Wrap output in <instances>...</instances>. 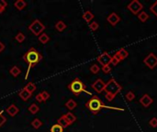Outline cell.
Segmentation results:
<instances>
[{
	"label": "cell",
	"instance_id": "obj_24",
	"mask_svg": "<svg viewBox=\"0 0 157 132\" xmlns=\"http://www.w3.org/2000/svg\"><path fill=\"white\" fill-rule=\"evenodd\" d=\"M30 125L32 126V127H34L35 129H38L41 126H42V121H41L40 118H34L31 121Z\"/></svg>",
	"mask_w": 157,
	"mask_h": 132
},
{
	"label": "cell",
	"instance_id": "obj_3",
	"mask_svg": "<svg viewBox=\"0 0 157 132\" xmlns=\"http://www.w3.org/2000/svg\"><path fill=\"white\" fill-rule=\"evenodd\" d=\"M67 88L69 89L70 92H72L74 96H78L81 93L85 92L88 94H91L87 90L85 89V85L79 78H74V79L68 84Z\"/></svg>",
	"mask_w": 157,
	"mask_h": 132
},
{
	"label": "cell",
	"instance_id": "obj_21",
	"mask_svg": "<svg viewBox=\"0 0 157 132\" xmlns=\"http://www.w3.org/2000/svg\"><path fill=\"white\" fill-rule=\"evenodd\" d=\"M77 106V103L74 100V99H69V100L65 103V107L69 110H74Z\"/></svg>",
	"mask_w": 157,
	"mask_h": 132
},
{
	"label": "cell",
	"instance_id": "obj_2",
	"mask_svg": "<svg viewBox=\"0 0 157 132\" xmlns=\"http://www.w3.org/2000/svg\"><path fill=\"white\" fill-rule=\"evenodd\" d=\"M121 89H122L121 85H119L115 79H113V78L109 79V81L106 84L105 89H104V91L106 92L107 100L112 101L115 98V96L121 92Z\"/></svg>",
	"mask_w": 157,
	"mask_h": 132
},
{
	"label": "cell",
	"instance_id": "obj_5",
	"mask_svg": "<svg viewBox=\"0 0 157 132\" xmlns=\"http://www.w3.org/2000/svg\"><path fill=\"white\" fill-rule=\"evenodd\" d=\"M28 30H30L35 36H40L41 33H43L45 30V26L40 19H34L28 26Z\"/></svg>",
	"mask_w": 157,
	"mask_h": 132
},
{
	"label": "cell",
	"instance_id": "obj_27",
	"mask_svg": "<svg viewBox=\"0 0 157 132\" xmlns=\"http://www.w3.org/2000/svg\"><path fill=\"white\" fill-rule=\"evenodd\" d=\"M25 39H26V37H25V34L23 32H18V34H17L15 36V40L18 41L19 43H22L23 41L25 40Z\"/></svg>",
	"mask_w": 157,
	"mask_h": 132
},
{
	"label": "cell",
	"instance_id": "obj_14",
	"mask_svg": "<svg viewBox=\"0 0 157 132\" xmlns=\"http://www.w3.org/2000/svg\"><path fill=\"white\" fill-rule=\"evenodd\" d=\"M57 124L58 125H60L63 129H66V127H68L70 126V124L69 122L67 121V119H66L65 117V114L64 115H62L61 117L58 118V120H57Z\"/></svg>",
	"mask_w": 157,
	"mask_h": 132
},
{
	"label": "cell",
	"instance_id": "obj_17",
	"mask_svg": "<svg viewBox=\"0 0 157 132\" xmlns=\"http://www.w3.org/2000/svg\"><path fill=\"white\" fill-rule=\"evenodd\" d=\"M54 27H55V30L57 31H59V32H63L65 28H66V24L63 21V20H59V21H57L54 25Z\"/></svg>",
	"mask_w": 157,
	"mask_h": 132
},
{
	"label": "cell",
	"instance_id": "obj_12",
	"mask_svg": "<svg viewBox=\"0 0 157 132\" xmlns=\"http://www.w3.org/2000/svg\"><path fill=\"white\" fill-rule=\"evenodd\" d=\"M6 112L10 116V117H15L16 115H18L19 112V107L14 104H11L6 109Z\"/></svg>",
	"mask_w": 157,
	"mask_h": 132
},
{
	"label": "cell",
	"instance_id": "obj_39",
	"mask_svg": "<svg viewBox=\"0 0 157 132\" xmlns=\"http://www.w3.org/2000/svg\"><path fill=\"white\" fill-rule=\"evenodd\" d=\"M35 100H36L37 102H39V103H42V102H43V99H42V96H41V94H40V93H39V94L35 96Z\"/></svg>",
	"mask_w": 157,
	"mask_h": 132
},
{
	"label": "cell",
	"instance_id": "obj_34",
	"mask_svg": "<svg viewBox=\"0 0 157 132\" xmlns=\"http://www.w3.org/2000/svg\"><path fill=\"white\" fill-rule=\"evenodd\" d=\"M6 122H7V117L3 115L2 111H0V127H1Z\"/></svg>",
	"mask_w": 157,
	"mask_h": 132
},
{
	"label": "cell",
	"instance_id": "obj_15",
	"mask_svg": "<svg viewBox=\"0 0 157 132\" xmlns=\"http://www.w3.org/2000/svg\"><path fill=\"white\" fill-rule=\"evenodd\" d=\"M115 56L117 57L119 61H122L124 59H126V58L129 56V52H128L125 49H121L115 53Z\"/></svg>",
	"mask_w": 157,
	"mask_h": 132
},
{
	"label": "cell",
	"instance_id": "obj_30",
	"mask_svg": "<svg viewBox=\"0 0 157 132\" xmlns=\"http://www.w3.org/2000/svg\"><path fill=\"white\" fill-rule=\"evenodd\" d=\"M100 71V68H99V66L97 64H93V65H91V67H90V72L94 73V74H97L98 73V72Z\"/></svg>",
	"mask_w": 157,
	"mask_h": 132
},
{
	"label": "cell",
	"instance_id": "obj_11",
	"mask_svg": "<svg viewBox=\"0 0 157 132\" xmlns=\"http://www.w3.org/2000/svg\"><path fill=\"white\" fill-rule=\"evenodd\" d=\"M107 20L110 25H112V26H116V25L119 22L121 18H119L117 13H111L109 16H107Z\"/></svg>",
	"mask_w": 157,
	"mask_h": 132
},
{
	"label": "cell",
	"instance_id": "obj_1",
	"mask_svg": "<svg viewBox=\"0 0 157 132\" xmlns=\"http://www.w3.org/2000/svg\"><path fill=\"white\" fill-rule=\"evenodd\" d=\"M22 59L24 60V61L26 63L28 67L27 70V73H26V76H25V80H27V78L28 76V73H30V71L32 67H34L37 64H38L40 61L42 59V55L41 53H40L35 48H30L27 52H25L23 56H22Z\"/></svg>",
	"mask_w": 157,
	"mask_h": 132
},
{
	"label": "cell",
	"instance_id": "obj_18",
	"mask_svg": "<svg viewBox=\"0 0 157 132\" xmlns=\"http://www.w3.org/2000/svg\"><path fill=\"white\" fill-rule=\"evenodd\" d=\"M9 73L11 74L13 77H18L20 73H21V70L19 67V66H13V67H11L10 70H9Z\"/></svg>",
	"mask_w": 157,
	"mask_h": 132
},
{
	"label": "cell",
	"instance_id": "obj_22",
	"mask_svg": "<svg viewBox=\"0 0 157 132\" xmlns=\"http://www.w3.org/2000/svg\"><path fill=\"white\" fill-rule=\"evenodd\" d=\"M23 88H25L28 91V92H30V94H32L33 92H35V90L37 89V86H36V84H34V82H28V84L25 85Z\"/></svg>",
	"mask_w": 157,
	"mask_h": 132
},
{
	"label": "cell",
	"instance_id": "obj_16",
	"mask_svg": "<svg viewBox=\"0 0 157 132\" xmlns=\"http://www.w3.org/2000/svg\"><path fill=\"white\" fill-rule=\"evenodd\" d=\"M14 7L18 10H23L27 7V2L24 1V0H17L14 2Z\"/></svg>",
	"mask_w": 157,
	"mask_h": 132
},
{
	"label": "cell",
	"instance_id": "obj_38",
	"mask_svg": "<svg viewBox=\"0 0 157 132\" xmlns=\"http://www.w3.org/2000/svg\"><path fill=\"white\" fill-rule=\"evenodd\" d=\"M102 71L104 72L105 73H109L111 72V67L109 65H106V66H103L102 67Z\"/></svg>",
	"mask_w": 157,
	"mask_h": 132
},
{
	"label": "cell",
	"instance_id": "obj_25",
	"mask_svg": "<svg viewBox=\"0 0 157 132\" xmlns=\"http://www.w3.org/2000/svg\"><path fill=\"white\" fill-rule=\"evenodd\" d=\"M65 117H66V119H67V121L69 122L70 125H72L74 122L76 121V117L73 113H71V112L66 113L65 114Z\"/></svg>",
	"mask_w": 157,
	"mask_h": 132
},
{
	"label": "cell",
	"instance_id": "obj_26",
	"mask_svg": "<svg viewBox=\"0 0 157 132\" xmlns=\"http://www.w3.org/2000/svg\"><path fill=\"white\" fill-rule=\"evenodd\" d=\"M138 18L142 22H145L146 20L149 18V15L146 13L145 11H140L138 14Z\"/></svg>",
	"mask_w": 157,
	"mask_h": 132
},
{
	"label": "cell",
	"instance_id": "obj_6",
	"mask_svg": "<svg viewBox=\"0 0 157 132\" xmlns=\"http://www.w3.org/2000/svg\"><path fill=\"white\" fill-rule=\"evenodd\" d=\"M142 8H143V6L138 0H133V1H131L129 5H128V9L134 15H138L140 12L142 11Z\"/></svg>",
	"mask_w": 157,
	"mask_h": 132
},
{
	"label": "cell",
	"instance_id": "obj_10",
	"mask_svg": "<svg viewBox=\"0 0 157 132\" xmlns=\"http://www.w3.org/2000/svg\"><path fill=\"white\" fill-rule=\"evenodd\" d=\"M152 102H154V100H152V98L149 96L148 94H143V96L140 99V105H142V106H144V107H148L149 106H151L152 104Z\"/></svg>",
	"mask_w": 157,
	"mask_h": 132
},
{
	"label": "cell",
	"instance_id": "obj_9",
	"mask_svg": "<svg viewBox=\"0 0 157 132\" xmlns=\"http://www.w3.org/2000/svg\"><path fill=\"white\" fill-rule=\"evenodd\" d=\"M105 85H106V84L104 82H103V80L102 79H97L96 81H95L93 84H92V88L96 91L97 93H98V94H100V93H102L103 91H104V89H105Z\"/></svg>",
	"mask_w": 157,
	"mask_h": 132
},
{
	"label": "cell",
	"instance_id": "obj_33",
	"mask_svg": "<svg viewBox=\"0 0 157 132\" xmlns=\"http://www.w3.org/2000/svg\"><path fill=\"white\" fill-rule=\"evenodd\" d=\"M125 97H126V99H127L128 101H132L135 98V94H134L133 92H131V91H129V92L126 94Z\"/></svg>",
	"mask_w": 157,
	"mask_h": 132
},
{
	"label": "cell",
	"instance_id": "obj_13",
	"mask_svg": "<svg viewBox=\"0 0 157 132\" xmlns=\"http://www.w3.org/2000/svg\"><path fill=\"white\" fill-rule=\"evenodd\" d=\"M31 96H32V94H30V92H28V91L25 88H22L19 92V96L21 98L23 101H28V99L31 97Z\"/></svg>",
	"mask_w": 157,
	"mask_h": 132
},
{
	"label": "cell",
	"instance_id": "obj_23",
	"mask_svg": "<svg viewBox=\"0 0 157 132\" xmlns=\"http://www.w3.org/2000/svg\"><path fill=\"white\" fill-rule=\"evenodd\" d=\"M83 18H84L85 21L90 22L91 20L94 18V14L90 10H87V11H85L84 14H83Z\"/></svg>",
	"mask_w": 157,
	"mask_h": 132
},
{
	"label": "cell",
	"instance_id": "obj_28",
	"mask_svg": "<svg viewBox=\"0 0 157 132\" xmlns=\"http://www.w3.org/2000/svg\"><path fill=\"white\" fill-rule=\"evenodd\" d=\"M50 131L51 132H64V129L60 125H58V124H54V125H52L51 129H50Z\"/></svg>",
	"mask_w": 157,
	"mask_h": 132
},
{
	"label": "cell",
	"instance_id": "obj_7",
	"mask_svg": "<svg viewBox=\"0 0 157 132\" xmlns=\"http://www.w3.org/2000/svg\"><path fill=\"white\" fill-rule=\"evenodd\" d=\"M143 63L148 66V68L154 69L157 66V56L154 53H150L147 57H145Z\"/></svg>",
	"mask_w": 157,
	"mask_h": 132
},
{
	"label": "cell",
	"instance_id": "obj_20",
	"mask_svg": "<svg viewBox=\"0 0 157 132\" xmlns=\"http://www.w3.org/2000/svg\"><path fill=\"white\" fill-rule=\"evenodd\" d=\"M38 40L40 43H42V44H46L48 43L49 41H50V37L48 34H46L45 32L43 33H41V34L38 37Z\"/></svg>",
	"mask_w": 157,
	"mask_h": 132
},
{
	"label": "cell",
	"instance_id": "obj_35",
	"mask_svg": "<svg viewBox=\"0 0 157 132\" xmlns=\"http://www.w3.org/2000/svg\"><path fill=\"white\" fill-rule=\"evenodd\" d=\"M40 94H41V96H42V99H43V102H45V101H47L48 99L50 98V94L47 92V91H42V92H40Z\"/></svg>",
	"mask_w": 157,
	"mask_h": 132
},
{
	"label": "cell",
	"instance_id": "obj_19",
	"mask_svg": "<svg viewBox=\"0 0 157 132\" xmlns=\"http://www.w3.org/2000/svg\"><path fill=\"white\" fill-rule=\"evenodd\" d=\"M28 112H30V114L36 115L37 113L40 112V106L33 103V104H31L30 106L28 107Z\"/></svg>",
	"mask_w": 157,
	"mask_h": 132
},
{
	"label": "cell",
	"instance_id": "obj_31",
	"mask_svg": "<svg viewBox=\"0 0 157 132\" xmlns=\"http://www.w3.org/2000/svg\"><path fill=\"white\" fill-rule=\"evenodd\" d=\"M89 28H90V30H93V31H96L97 30H98V28H99V25L97 21H93V22H91L89 24Z\"/></svg>",
	"mask_w": 157,
	"mask_h": 132
},
{
	"label": "cell",
	"instance_id": "obj_36",
	"mask_svg": "<svg viewBox=\"0 0 157 132\" xmlns=\"http://www.w3.org/2000/svg\"><path fill=\"white\" fill-rule=\"evenodd\" d=\"M149 124H150V126L152 127H157V118L152 117L150 120V122H149Z\"/></svg>",
	"mask_w": 157,
	"mask_h": 132
},
{
	"label": "cell",
	"instance_id": "obj_32",
	"mask_svg": "<svg viewBox=\"0 0 157 132\" xmlns=\"http://www.w3.org/2000/svg\"><path fill=\"white\" fill-rule=\"evenodd\" d=\"M150 10H151L152 13L154 14V15L156 16V18H157V1H155V2L151 6Z\"/></svg>",
	"mask_w": 157,
	"mask_h": 132
},
{
	"label": "cell",
	"instance_id": "obj_40",
	"mask_svg": "<svg viewBox=\"0 0 157 132\" xmlns=\"http://www.w3.org/2000/svg\"><path fill=\"white\" fill-rule=\"evenodd\" d=\"M5 48H6V46H5V44H4L1 40H0V53H1L4 50H5Z\"/></svg>",
	"mask_w": 157,
	"mask_h": 132
},
{
	"label": "cell",
	"instance_id": "obj_8",
	"mask_svg": "<svg viewBox=\"0 0 157 132\" xmlns=\"http://www.w3.org/2000/svg\"><path fill=\"white\" fill-rule=\"evenodd\" d=\"M111 57L107 52H103L102 54H100L97 57V61L100 63L102 66H106V65H109L111 63Z\"/></svg>",
	"mask_w": 157,
	"mask_h": 132
},
{
	"label": "cell",
	"instance_id": "obj_4",
	"mask_svg": "<svg viewBox=\"0 0 157 132\" xmlns=\"http://www.w3.org/2000/svg\"><path fill=\"white\" fill-rule=\"evenodd\" d=\"M104 106H105L103 104L102 100L97 96H93L85 104L86 108L94 115H97V113L100 112L102 107H104Z\"/></svg>",
	"mask_w": 157,
	"mask_h": 132
},
{
	"label": "cell",
	"instance_id": "obj_37",
	"mask_svg": "<svg viewBox=\"0 0 157 132\" xmlns=\"http://www.w3.org/2000/svg\"><path fill=\"white\" fill-rule=\"evenodd\" d=\"M119 61H119V59H118V58L117 57H116L115 55L112 57V58H111V63H112L114 66H116V65H117L119 63Z\"/></svg>",
	"mask_w": 157,
	"mask_h": 132
},
{
	"label": "cell",
	"instance_id": "obj_29",
	"mask_svg": "<svg viewBox=\"0 0 157 132\" xmlns=\"http://www.w3.org/2000/svg\"><path fill=\"white\" fill-rule=\"evenodd\" d=\"M7 7V2L6 0H0V14L3 13Z\"/></svg>",
	"mask_w": 157,
	"mask_h": 132
}]
</instances>
